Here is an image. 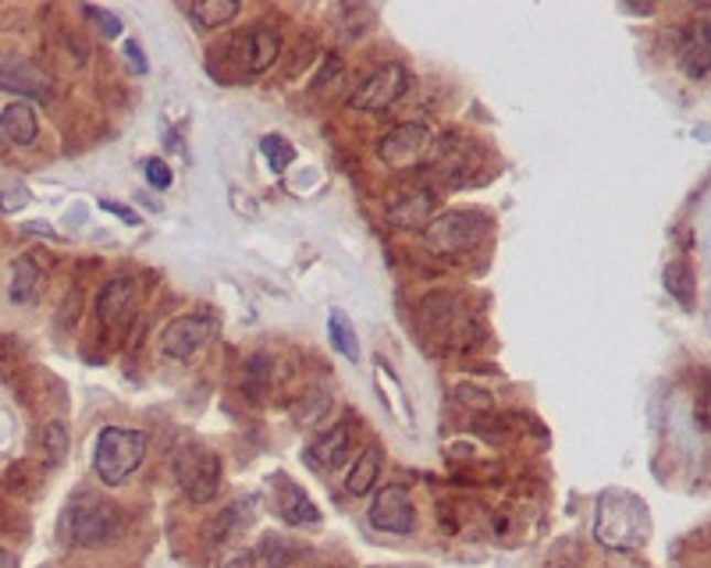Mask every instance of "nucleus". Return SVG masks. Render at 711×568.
<instances>
[{
	"label": "nucleus",
	"instance_id": "obj_1",
	"mask_svg": "<svg viewBox=\"0 0 711 568\" xmlns=\"http://www.w3.org/2000/svg\"><path fill=\"white\" fill-rule=\"evenodd\" d=\"M594 540L608 550H637L651 540L647 501L629 491H605L594 504Z\"/></svg>",
	"mask_w": 711,
	"mask_h": 568
},
{
	"label": "nucleus",
	"instance_id": "obj_2",
	"mask_svg": "<svg viewBox=\"0 0 711 568\" xmlns=\"http://www.w3.org/2000/svg\"><path fill=\"white\" fill-rule=\"evenodd\" d=\"M150 437L142 430H125V426H104L93 451V469L104 487H121L136 477V469L147 459Z\"/></svg>",
	"mask_w": 711,
	"mask_h": 568
},
{
	"label": "nucleus",
	"instance_id": "obj_3",
	"mask_svg": "<svg viewBox=\"0 0 711 568\" xmlns=\"http://www.w3.org/2000/svg\"><path fill=\"white\" fill-rule=\"evenodd\" d=\"M61 529H65V540L75 547H100V544H110L121 533V515H118L115 504H107V501L78 498L68 504Z\"/></svg>",
	"mask_w": 711,
	"mask_h": 568
},
{
	"label": "nucleus",
	"instance_id": "obj_4",
	"mask_svg": "<svg viewBox=\"0 0 711 568\" xmlns=\"http://www.w3.org/2000/svg\"><path fill=\"white\" fill-rule=\"evenodd\" d=\"M487 220L481 214H466V210H449L438 214L423 225V245L438 252V256H460L484 242Z\"/></svg>",
	"mask_w": 711,
	"mask_h": 568
},
{
	"label": "nucleus",
	"instance_id": "obj_5",
	"mask_svg": "<svg viewBox=\"0 0 711 568\" xmlns=\"http://www.w3.org/2000/svg\"><path fill=\"white\" fill-rule=\"evenodd\" d=\"M431 150H434V132L420 121L395 124V129L377 142V156H381V161L395 171L423 164L427 156H431Z\"/></svg>",
	"mask_w": 711,
	"mask_h": 568
},
{
	"label": "nucleus",
	"instance_id": "obj_6",
	"mask_svg": "<svg viewBox=\"0 0 711 568\" xmlns=\"http://www.w3.org/2000/svg\"><path fill=\"white\" fill-rule=\"evenodd\" d=\"M175 477L188 501L207 504L220 491V459L207 448H185L175 459Z\"/></svg>",
	"mask_w": 711,
	"mask_h": 568
},
{
	"label": "nucleus",
	"instance_id": "obj_7",
	"mask_svg": "<svg viewBox=\"0 0 711 568\" xmlns=\"http://www.w3.org/2000/svg\"><path fill=\"white\" fill-rule=\"evenodd\" d=\"M409 83H413V75H409L399 61H388L385 68H377L370 78H363L359 89L349 97V107L353 110H388L395 100L406 97Z\"/></svg>",
	"mask_w": 711,
	"mask_h": 568
},
{
	"label": "nucleus",
	"instance_id": "obj_8",
	"mask_svg": "<svg viewBox=\"0 0 711 568\" xmlns=\"http://www.w3.org/2000/svg\"><path fill=\"white\" fill-rule=\"evenodd\" d=\"M370 526L381 533H399V536L417 529V509H413V498H409V487L388 483L385 491H377L370 504Z\"/></svg>",
	"mask_w": 711,
	"mask_h": 568
},
{
	"label": "nucleus",
	"instance_id": "obj_9",
	"mask_svg": "<svg viewBox=\"0 0 711 568\" xmlns=\"http://www.w3.org/2000/svg\"><path fill=\"white\" fill-rule=\"evenodd\" d=\"M0 89L14 92V97H22L25 103H33V100L46 103L54 97L51 75L36 65H29L22 57H8V54H0Z\"/></svg>",
	"mask_w": 711,
	"mask_h": 568
},
{
	"label": "nucleus",
	"instance_id": "obj_10",
	"mask_svg": "<svg viewBox=\"0 0 711 568\" xmlns=\"http://www.w3.org/2000/svg\"><path fill=\"white\" fill-rule=\"evenodd\" d=\"M214 330V317H175L161 335V352L175 362L193 359L196 349L211 338Z\"/></svg>",
	"mask_w": 711,
	"mask_h": 568
},
{
	"label": "nucleus",
	"instance_id": "obj_11",
	"mask_svg": "<svg viewBox=\"0 0 711 568\" xmlns=\"http://www.w3.org/2000/svg\"><path fill=\"white\" fill-rule=\"evenodd\" d=\"M136 309H139V292H136V281L132 277H115L100 292V298H97V317L110 330H125V327H129L136 320Z\"/></svg>",
	"mask_w": 711,
	"mask_h": 568
},
{
	"label": "nucleus",
	"instance_id": "obj_12",
	"mask_svg": "<svg viewBox=\"0 0 711 568\" xmlns=\"http://www.w3.org/2000/svg\"><path fill=\"white\" fill-rule=\"evenodd\" d=\"M349 448H353V419H342L335 426H327V434H321L310 445V466L338 469L345 459H349Z\"/></svg>",
	"mask_w": 711,
	"mask_h": 568
},
{
	"label": "nucleus",
	"instance_id": "obj_13",
	"mask_svg": "<svg viewBox=\"0 0 711 568\" xmlns=\"http://www.w3.org/2000/svg\"><path fill=\"white\" fill-rule=\"evenodd\" d=\"M281 54V36L274 33L271 25H252L246 40H243V65L249 75L267 72Z\"/></svg>",
	"mask_w": 711,
	"mask_h": 568
},
{
	"label": "nucleus",
	"instance_id": "obj_14",
	"mask_svg": "<svg viewBox=\"0 0 711 568\" xmlns=\"http://www.w3.org/2000/svg\"><path fill=\"white\" fill-rule=\"evenodd\" d=\"M0 132L8 135V142L14 146H33L36 135H40V118H36V107L25 103V100H14L0 110Z\"/></svg>",
	"mask_w": 711,
	"mask_h": 568
},
{
	"label": "nucleus",
	"instance_id": "obj_15",
	"mask_svg": "<svg viewBox=\"0 0 711 568\" xmlns=\"http://www.w3.org/2000/svg\"><path fill=\"white\" fill-rule=\"evenodd\" d=\"M431 214H434V193H431V188L406 193L388 207V220L395 228H420V225L431 220Z\"/></svg>",
	"mask_w": 711,
	"mask_h": 568
},
{
	"label": "nucleus",
	"instance_id": "obj_16",
	"mask_svg": "<svg viewBox=\"0 0 711 568\" xmlns=\"http://www.w3.org/2000/svg\"><path fill=\"white\" fill-rule=\"evenodd\" d=\"M278 512L284 523L292 526H317L321 523V509L306 498V491H299L295 483L278 480Z\"/></svg>",
	"mask_w": 711,
	"mask_h": 568
},
{
	"label": "nucleus",
	"instance_id": "obj_17",
	"mask_svg": "<svg viewBox=\"0 0 711 568\" xmlns=\"http://www.w3.org/2000/svg\"><path fill=\"white\" fill-rule=\"evenodd\" d=\"M679 65L690 78H708V65H711V36L708 25H687L683 33V46H679Z\"/></svg>",
	"mask_w": 711,
	"mask_h": 568
},
{
	"label": "nucleus",
	"instance_id": "obj_18",
	"mask_svg": "<svg viewBox=\"0 0 711 568\" xmlns=\"http://www.w3.org/2000/svg\"><path fill=\"white\" fill-rule=\"evenodd\" d=\"M381 462H385V455L377 445L370 448H363V455H356V466L349 472V483H345V491H349L353 498H367L377 480H381Z\"/></svg>",
	"mask_w": 711,
	"mask_h": 568
},
{
	"label": "nucleus",
	"instance_id": "obj_19",
	"mask_svg": "<svg viewBox=\"0 0 711 568\" xmlns=\"http://www.w3.org/2000/svg\"><path fill=\"white\" fill-rule=\"evenodd\" d=\"M40 284H43V266L36 263L33 252H25V256L14 260V266H11V298L14 303H22V306L33 303Z\"/></svg>",
	"mask_w": 711,
	"mask_h": 568
},
{
	"label": "nucleus",
	"instance_id": "obj_20",
	"mask_svg": "<svg viewBox=\"0 0 711 568\" xmlns=\"http://www.w3.org/2000/svg\"><path fill=\"white\" fill-rule=\"evenodd\" d=\"M239 4L235 0H196L193 8H188V19H193L200 29H220L239 19Z\"/></svg>",
	"mask_w": 711,
	"mask_h": 568
},
{
	"label": "nucleus",
	"instance_id": "obj_21",
	"mask_svg": "<svg viewBox=\"0 0 711 568\" xmlns=\"http://www.w3.org/2000/svg\"><path fill=\"white\" fill-rule=\"evenodd\" d=\"M327 335H331V345H335V352L345 356L349 362L359 359V345H356V330L349 324V317H345L342 309L331 313V320H327Z\"/></svg>",
	"mask_w": 711,
	"mask_h": 568
},
{
	"label": "nucleus",
	"instance_id": "obj_22",
	"mask_svg": "<svg viewBox=\"0 0 711 568\" xmlns=\"http://www.w3.org/2000/svg\"><path fill=\"white\" fill-rule=\"evenodd\" d=\"M260 153H263V161L271 164L274 175H281L284 167H289L295 161V146L284 135H263L260 142Z\"/></svg>",
	"mask_w": 711,
	"mask_h": 568
},
{
	"label": "nucleus",
	"instance_id": "obj_23",
	"mask_svg": "<svg viewBox=\"0 0 711 568\" xmlns=\"http://www.w3.org/2000/svg\"><path fill=\"white\" fill-rule=\"evenodd\" d=\"M40 445H43V455H46V459H51L54 466H57V462H65V455H68V430H65V426H61V423L43 426Z\"/></svg>",
	"mask_w": 711,
	"mask_h": 568
},
{
	"label": "nucleus",
	"instance_id": "obj_24",
	"mask_svg": "<svg viewBox=\"0 0 711 568\" xmlns=\"http://www.w3.org/2000/svg\"><path fill=\"white\" fill-rule=\"evenodd\" d=\"M693 277H690V266L687 263H669V271H666V288L679 298L683 306L693 303Z\"/></svg>",
	"mask_w": 711,
	"mask_h": 568
},
{
	"label": "nucleus",
	"instance_id": "obj_25",
	"mask_svg": "<svg viewBox=\"0 0 711 568\" xmlns=\"http://www.w3.org/2000/svg\"><path fill=\"white\" fill-rule=\"evenodd\" d=\"M83 14H86L89 22H97V25H100V33H104L107 40H118V36H121V19H118V14H110L107 8H93V4H86V8H83Z\"/></svg>",
	"mask_w": 711,
	"mask_h": 568
},
{
	"label": "nucleus",
	"instance_id": "obj_26",
	"mask_svg": "<svg viewBox=\"0 0 711 568\" xmlns=\"http://www.w3.org/2000/svg\"><path fill=\"white\" fill-rule=\"evenodd\" d=\"M29 203L25 185H0V214H19Z\"/></svg>",
	"mask_w": 711,
	"mask_h": 568
},
{
	"label": "nucleus",
	"instance_id": "obj_27",
	"mask_svg": "<svg viewBox=\"0 0 711 568\" xmlns=\"http://www.w3.org/2000/svg\"><path fill=\"white\" fill-rule=\"evenodd\" d=\"M306 398H310L313 405H310V408H299V413H295V419H299V423H317V419H321V416L327 413V408H331V394H321V391H313V394H306Z\"/></svg>",
	"mask_w": 711,
	"mask_h": 568
},
{
	"label": "nucleus",
	"instance_id": "obj_28",
	"mask_svg": "<svg viewBox=\"0 0 711 568\" xmlns=\"http://www.w3.org/2000/svg\"><path fill=\"white\" fill-rule=\"evenodd\" d=\"M455 394H460V402H463V405H473V408H492V394L481 391V387L460 384V387H455Z\"/></svg>",
	"mask_w": 711,
	"mask_h": 568
},
{
	"label": "nucleus",
	"instance_id": "obj_29",
	"mask_svg": "<svg viewBox=\"0 0 711 568\" xmlns=\"http://www.w3.org/2000/svg\"><path fill=\"white\" fill-rule=\"evenodd\" d=\"M142 167H147V182H150L153 188H168V185H171V171H168L164 161H157V156H150V161L142 164Z\"/></svg>",
	"mask_w": 711,
	"mask_h": 568
},
{
	"label": "nucleus",
	"instance_id": "obj_30",
	"mask_svg": "<svg viewBox=\"0 0 711 568\" xmlns=\"http://www.w3.org/2000/svg\"><path fill=\"white\" fill-rule=\"evenodd\" d=\"M100 210H107V214H115L118 220H125V225H139V214L132 210V207H121V203H110V199H100Z\"/></svg>",
	"mask_w": 711,
	"mask_h": 568
},
{
	"label": "nucleus",
	"instance_id": "obj_31",
	"mask_svg": "<svg viewBox=\"0 0 711 568\" xmlns=\"http://www.w3.org/2000/svg\"><path fill=\"white\" fill-rule=\"evenodd\" d=\"M125 57L132 61V72H136V75H147V68H150V65H147V57H142V46H139L136 40L125 43Z\"/></svg>",
	"mask_w": 711,
	"mask_h": 568
},
{
	"label": "nucleus",
	"instance_id": "obj_32",
	"mask_svg": "<svg viewBox=\"0 0 711 568\" xmlns=\"http://www.w3.org/2000/svg\"><path fill=\"white\" fill-rule=\"evenodd\" d=\"M217 568H252V555L249 550H243V555H231V558H225Z\"/></svg>",
	"mask_w": 711,
	"mask_h": 568
},
{
	"label": "nucleus",
	"instance_id": "obj_33",
	"mask_svg": "<svg viewBox=\"0 0 711 568\" xmlns=\"http://www.w3.org/2000/svg\"><path fill=\"white\" fill-rule=\"evenodd\" d=\"M0 568H14V561H11V555L4 547H0Z\"/></svg>",
	"mask_w": 711,
	"mask_h": 568
}]
</instances>
